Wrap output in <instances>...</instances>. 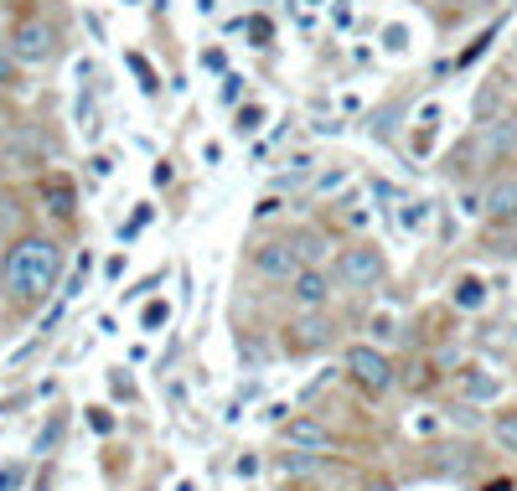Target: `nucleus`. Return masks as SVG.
I'll return each mask as SVG.
<instances>
[{"label":"nucleus","instance_id":"9d476101","mask_svg":"<svg viewBox=\"0 0 517 491\" xmlns=\"http://www.w3.org/2000/svg\"><path fill=\"white\" fill-rule=\"evenodd\" d=\"M42 207L52 212V218H73L78 212V187L68 176H47L42 181Z\"/></svg>","mask_w":517,"mask_h":491},{"label":"nucleus","instance_id":"4468645a","mask_svg":"<svg viewBox=\"0 0 517 491\" xmlns=\"http://www.w3.org/2000/svg\"><path fill=\"white\" fill-rule=\"evenodd\" d=\"M492 440H497L502 450H512V455H517V409H507V414H497V419H492Z\"/></svg>","mask_w":517,"mask_h":491},{"label":"nucleus","instance_id":"9b49d317","mask_svg":"<svg viewBox=\"0 0 517 491\" xmlns=\"http://www.w3.org/2000/svg\"><path fill=\"white\" fill-rule=\"evenodd\" d=\"M280 435H285V445H290V450H326V445H331L326 424H316V419H290V424L280 429Z\"/></svg>","mask_w":517,"mask_h":491},{"label":"nucleus","instance_id":"cd10ccee","mask_svg":"<svg viewBox=\"0 0 517 491\" xmlns=\"http://www.w3.org/2000/svg\"><path fill=\"white\" fill-rule=\"evenodd\" d=\"M0 135H6V125H0Z\"/></svg>","mask_w":517,"mask_h":491},{"label":"nucleus","instance_id":"20e7f679","mask_svg":"<svg viewBox=\"0 0 517 491\" xmlns=\"http://www.w3.org/2000/svg\"><path fill=\"white\" fill-rule=\"evenodd\" d=\"M347 373L368 388V393H393V383H399V373H393V362L378 352V347H368V342H357V347H347Z\"/></svg>","mask_w":517,"mask_h":491},{"label":"nucleus","instance_id":"412c9836","mask_svg":"<svg viewBox=\"0 0 517 491\" xmlns=\"http://www.w3.org/2000/svg\"><path fill=\"white\" fill-rule=\"evenodd\" d=\"M424 218H430V207H424V202H404V223L409 228H419Z\"/></svg>","mask_w":517,"mask_h":491},{"label":"nucleus","instance_id":"0eeeda50","mask_svg":"<svg viewBox=\"0 0 517 491\" xmlns=\"http://www.w3.org/2000/svg\"><path fill=\"white\" fill-rule=\"evenodd\" d=\"M517 150V119H492V125H481V145H476V156L486 161V166H497V161H507Z\"/></svg>","mask_w":517,"mask_h":491},{"label":"nucleus","instance_id":"f8f14e48","mask_svg":"<svg viewBox=\"0 0 517 491\" xmlns=\"http://www.w3.org/2000/svg\"><path fill=\"white\" fill-rule=\"evenodd\" d=\"M502 94H507V73H492L481 83V94H476V125H492V119H502L497 109H502Z\"/></svg>","mask_w":517,"mask_h":491},{"label":"nucleus","instance_id":"bb28decb","mask_svg":"<svg viewBox=\"0 0 517 491\" xmlns=\"http://www.w3.org/2000/svg\"><path fill=\"white\" fill-rule=\"evenodd\" d=\"M512 342H517V326H512Z\"/></svg>","mask_w":517,"mask_h":491},{"label":"nucleus","instance_id":"39448f33","mask_svg":"<svg viewBox=\"0 0 517 491\" xmlns=\"http://www.w3.org/2000/svg\"><path fill=\"white\" fill-rule=\"evenodd\" d=\"M11 52H16V63H47V57L57 52V26H52V21H42V16L16 21V32H11Z\"/></svg>","mask_w":517,"mask_h":491},{"label":"nucleus","instance_id":"a211bd4d","mask_svg":"<svg viewBox=\"0 0 517 491\" xmlns=\"http://www.w3.org/2000/svg\"><path fill=\"white\" fill-rule=\"evenodd\" d=\"M166 316H171V305H166V300H156V305H145V316H140V321H145V331H156Z\"/></svg>","mask_w":517,"mask_h":491},{"label":"nucleus","instance_id":"ddd939ff","mask_svg":"<svg viewBox=\"0 0 517 491\" xmlns=\"http://www.w3.org/2000/svg\"><path fill=\"white\" fill-rule=\"evenodd\" d=\"M455 305H461V311H481V305H486V285L476 280V274L455 280Z\"/></svg>","mask_w":517,"mask_h":491},{"label":"nucleus","instance_id":"423d86ee","mask_svg":"<svg viewBox=\"0 0 517 491\" xmlns=\"http://www.w3.org/2000/svg\"><path fill=\"white\" fill-rule=\"evenodd\" d=\"M331 295H337V274H326L321 264H300V274L290 280V300L300 311H326Z\"/></svg>","mask_w":517,"mask_h":491},{"label":"nucleus","instance_id":"dca6fc26","mask_svg":"<svg viewBox=\"0 0 517 491\" xmlns=\"http://www.w3.org/2000/svg\"><path fill=\"white\" fill-rule=\"evenodd\" d=\"M492 37H497V32H481V37H476L471 47H461V57H455V68H471V63H476V57H481L486 47H492Z\"/></svg>","mask_w":517,"mask_h":491},{"label":"nucleus","instance_id":"f257e3e1","mask_svg":"<svg viewBox=\"0 0 517 491\" xmlns=\"http://www.w3.org/2000/svg\"><path fill=\"white\" fill-rule=\"evenodd\" d=\"M63 274V249L52 238H16L6 249V290L16 300H47Z\"/></svg>","mask_w":517,"mask_h":491},{"label":"nucleus","instance_id":"6e6552de","mask_svg":"<svg viewBox=\"0 0 517 491\" xmlns=\"http://www.w3.org/2000/svg\"><path fill=\"white\" fill-rule=\"evenodd\" d=\"M331 331H337V326H331L321 311H306V316L290 326V347H295V352H316V347L331 342Z\"/></svg>","mask_w":517,"mask_h":491},{"label":"nucleus","instance_id":"2eb2a0df","mask_svg":"<svg viewBox=\"0 0 517 491\" xmlns=\"http://www.w3.org/2000/svg\"><path fill=\"white\" fill-rule=\"evenodd\" d=\"M461 393H466V398H492V393H497V378H486L481 367H471V373L461 378Z\"/></svg>","mask_w":517,"mask_h":491},{"label":"nucleus","instance_id":"393cba45","mask_svg":"<svg viewBox=\"0 0 517 491\" xmlns=\"http://www.w3.org/2000/svg\"><path fill=\"white\" fill-rule=\"evenodd\" d=\"M373 336H378V342H388V336H393V316H373Z\"/></svg>","mask_w":517,"mask_h":491},{"label":"nucleus","instance_id":"5701e85b","mask_svg":"<svg viewBox=\"0 0 517 491\" xmlns=\"http://www.w3.org/2000/svg\"><path fill=\"white\" fill-rule=\"evenodd\" d=\"M88 424H94V429H99V435H109V429H114V419H109V409H88Z\"/></svg>","mask_w":517,"mask_h":491},{"label":"nucleus","instance_id":"f3484780","mask_svg":"<svg viewBox=\"0 0 517 491\" xmlns=\"http://www.w3.org/2000/svg\"><path fill=\"white\" fill-rule=\"evenodd\" d=\"M16 68H21V63H16L11 42H0V88H11V83H16Z\"/></svg>","mask_w":517,"mask_h":491},{"label":"nucleus","instance_id":"a878e982","mask_svg":"<svg viewBox=\"0 0 517 491\" xmlns=\"http://www.w3.org/2000/svg\"><path fill=\"white\" fill-rule=\"evenodd\" d=\"M362 491H399V486H393V481H368Z\"/></svg>","mask_w":517,"mask_h":491},{"label":"nucleus","instance_id":"6ab92c4d","mask_svg":"<svg viewBox=\"0 0 517 491\" xmlns=\"http://www.w3.org/2000/svg\"><path fill=\"white\" fill-rule=\"evenodd\" d=\"M259 125H264V109H238V130L243 135H254Z\"/></svg>","mask_w":517,"mask_h":491},{"label":"nucleus","instance_id":"1a4fd4ad","mask_svg":"<svg viewBox=\"0 0 517 491\" xmlns=\"http://www.w3.org/2000/svg\"><path fill=\"white\" fill-rule=\"evenodd\" d=\"M486 223H517V181H492L486 187V212H481Z\"/></svg>","mask_w":517,"mask_h":491},{"label":"nucleus","instance_id":"7ed1b4c3","mask_svg":"<svg viewBox=\"0 0 517 491\" xmlns=\"http://www.w3.org/2000/svg\"><path fill=\"white\" fill-rule=\"evenodd\" d=\"M249 269L264 274V280H295L300 274V254H295V243L290 238H259L254 249H249Z\"/></svg>","mask_w":517,"mask_h":491},{"label":"nucleus","instance_id":"aec40b11","mask_svg":"<svg viewBox=\"0 0 517 491\" xmlns=\"http://www.w3.org/2000/svg\"><path fill=\"white\" fill-rule=\"evenodd\" d=\"M238 99H243V78L228 73V78H223V104H238Z\"/></svg>","mask_w":517,"mask_h":491},{"label":"nucleus","instance_id":"f03ea898","mask_svg":"<svg viewBox=\"0 0 517 491\" xmlns=\"http://www.w3.org/2000/svg\"><path fill=\"white\" fill-rule=\"evenodd\" d=\"M331 274H337L342 290H373V285L388 280V259H383V249H373V243H347Z\"/></svg>","mask_w":517,"mask_h":491},{"label":"nucleus","instance_id":"b1692460","mask_svg":"<svg viewBox=\"0 0 517 491\" xmlns=\"http://www.w3.org/2000/svg\"><path fill=\"white\" fill-rule=\"evenodd\" d=\"M21 486V466H6V471H0V491H16Z\"/></svg>","mask_w":517,"mask_h":491},{"label":"nucleus","instance_id":"4be33fe9","mask_svg":"<svg viewBox=\"0 0 517 491\" xmlns=\"http://www.w3.org/2000/svg\"><path fill=\"white\" fill-rule=\"evenodd\" d=\"M383 37H388V52H404V47H409V32H404V26H388Z\"/></svg>","mask_w":517,"mask_h":491}]
</instances>
